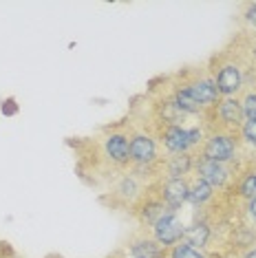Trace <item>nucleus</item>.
<instances>
[{"instance_id": "f257e3e1", "label": "nucleus", "mask_w": 256, "mask_h": 258, "mask_svg": "<svg viewBox=\"0 0 256 258\" xmlns=\"http://www.w3.org/2000/svg\"><path fill=\"white\" fill-rule=\"evenodd\" d=\"M245 69H249V64H245L243 60H238L236 55L223 53L214 55L210 62H208V71L217 82V89L221 97H238L247 86H252V80L245 73ZM252 71V69H249Z\"/></svg>"}, {"instance_id": "f03ea898", "label": "nucleus", "mask_w": 256, "mask_h": 258, "mask_svg": "<svg viewBox=\"0 0 256 258\" xmlns=\"http://www.w3.org/2000/svg\"><path fill=\"white\" fill-rule=\"evenodd\" d=\"M131 131L128 121H119L106 126L100 135V155L115 174L131 168Z\"/></svg>"}, {"instance_id": "7ed1b4c3", "label": "nucleus", "mask_w": 256, "mask_h": 258, "mask_svg": "<svg viewBox=\"0 0 256 258\" xmlns=\"http://www.w3.org/2000/svg\"><path fill=\"white\" fill-rule=\"evenodd\" d=\"M150 133L155 135L159 148L166 150V155H183V152H197L201 148L206 131L203 126H179V124H157L153 121Z\"/></svg>"}, {"instance_id": "20e7f679", "label": "nucleus", "mask_w": 256, "mask_h": 258, "mask_svg": "<svg viewBox=\"0 0 256 258\" xmlns=\"http://www.w3.org/2000/svg\"><path fill=\"white\" fill-rule=\"evenodd\" d=\"M148 181L144 177H139L133 170H124V172L115 174L110 181L108 195L102 197V203H108L115 210H128L133 212V208L142 201V197L148 190Z\"/></svg>"}, {"instance_id": "39448f33", "label": "nucleus", "mask_w": 256, "mask_h": 258, "mask_svg": "<svg viewBox=\"0 0 256 258\" xmlns=\"http://www.w3.org/2000/svg\"><path fill=\"white\" fill-rule=\"evenodd\" d=\"M179 80H181V84L188 89V93L192 95L199 106L206 110H212L217 106V102L221 99L219 95V89H217V82L208 71V64H203V67H192V69H185L177 75ZM206 117V115H203Z\"/></svg>"}, {"instance_id": "423d86ee", "label": "nucleus", "mask_w": 256, "mask_h": 258, "mask_svg": "<svg viewBox=\"0 0 256 258\" xmlns=\"http://www.w3.org/2000/svg\"><path fill=\"white\" fill-rule=\"evenodd\" d=\"M197 155L203 159H212L219 163H230L236 159L238 155V137L230 133H219V131H210L206 133L201 148L197 150Z\"/></svg>"}, {"instance_id": "0eeeda50", "label": "nucleus", "mask_w": 256, "mask_h": 258, "mask_svg": "<svg viewBox=\"0 0 256 258\" xmlns=\"http://www.w3.org/2000/svg\"><path fill=\"white\" fill-rule=\"evenodd\" d=\"M166 212H170V210H168L166 205H164V201H161L159 192H157V185L150 183L148 190H146V195H144L142 201H139L135 208H133L131 214L137 219L139 227H144V230H150V227H153Z\"/></svg>"}, {"instance_id": "6e6552de", "label": "nucleus", "mask_w": 256, "mask_h": 258, "mask_svg": "<svg viewBox=\"0 0 256 258\" xmlns=\"http://www.w3.org/2000/svg\"><path fill=\"white\" fill-rule=\"evenodd\" d=\"M195 177L203 179L206 183H210L214 190H223V187L230 185V181L234 179V170H232L230 163H219L212 159H203V157L197 155L195 161Z\"/></svg>"}, {"instance_id": "1a4fd4ad", "label": "nucleus", "mask_w": 256, "mask_h": 258, "mask_svg": "<svg viewBox=\"0 0 256 258\" xmlns=\"http://www.w3.org/2000/svg\"><path fill=\"white\" fill-rule=\"evenodd\" d=\"M148 232L159 245H164L166 249H170L172 245H177L183 240L185 225H183V221L179 219V212H166Z\"/></svg>"}, {"instance_id": "9d476101", "label": "nucleus", "mask_w": 256, "mask_h": 258, "mask_svg": "<svg viewBox=\"0 0 256 258\" xmlns=\"http://www.w3.org/2000/svg\"><path fill=\"white\" fill-rule=\"evenodd\" d=\"M124 251L128 258H168V249L157 243L150 236V232L144 230V227H139L137 232L131 234V238L126 240Z\"/></svg>"}, {"instance_id": "9b49d317", "label": "nucleus", "mask_w": 256, "mask_h": 258, "mask_svg": "<svg viewBox=\"0 0 256 258\" xmlns=\"http://www.w3.org/2000/svg\"><path fill=\"white\" fill-rule=\"evenodd\" d=\"M157 192L170 212H179L190 197V179H157Z\"/></svg>"}, {"instance_id": "f8f14e48", "label": "nucleus", "mask_w": 256, "mask_h": 258, "mask_svg": "<svg viewBox=\"0 0 256 258\" xmlns=\"http://www.w3.org/2000/svg\"><path fill=\"white\" fill-rule=\"evenodd\" d=\"M197 152H183V155H168L161 161V179H190L195 172Z\"/></svg>"}, {"instance_id": "ddd939ff", "label": "nucleus", "mask_w": 256, "mask_h": 258, "mask_svg": "<svg viewBox=\"0 0 256 258\" xmlns=\"http://www.w3.org/2000/svg\"><path fill=\"white\" fill-rule=\"evenodd\" d=\"M210 240H212V227L208 225L206 221L192 223V225L185 227V232H183V243H188L197 249H206L208 245H210Z\"/></svg>"}, {"instance_id": "4468645a", "label": "nucleus", "mask_w": 256, "mask_h": 258, "mask_svg": "<svg viewBox=\"0 0 256 258\" xmlns=\"http://www.w3.org/2000/svg\"><path fill=\"white\" fill-rule=\"evenodd\" d=\"M214 195H217V190L210 185V183H206L203 179L199 177H195L192 174L190 177V197H188V203H192L195 208H203V205H208L214 199Z\"/></svg>"}, {"instance_id": "2eb2a0df", "label": "nucleus", "mask_w": 256, "mask_h": 258, "mask_svg": "<svg viewBox=\"0 0 256 258\" xmlns=\"http://www.w3.org/2000/svg\"><path fill=\"white\" fill-rule=\"evenodd\" d=\"M236 195L241 199L249 201L252 197H256V170H247L245 174H241L236 181Z\"/></svg>"}, {"instance_id": "dca6fc26", "label": "nucleus", "mask_w": 256, "mask_h": 258, "mask_svg": "<svg viewBox=\"0 0 256 258\" xmlns=\"http://www.w3.org/2000/svg\"><path fill=\"white\" fill-rule=\"evenodd\" d=\"M168 258H210V256L206 254V249H197L181 240V243L172 245V247L168 249Z\"/></svg>"}, {"instance_id": "f3484780", "label": "nucleus", "mask_w": 256, "mask_h": 258, "mask_svg": "<svg viewBox=\"0 0 256 258\" xmlns=\"http://www.w3.org/2000/svg\"><path fill=\"white\" fill-rule=\"evenodd\" d=\"M238 146L256 150V119H245L238 131Z\"/></svg>"}, {"instance_id": "a211bd4d", "label": "nucleus", "mask_w": 256, "mask_h": 258, "mask_svg": "<svg viewBox=\"0 0 256 258\" xmlns=\"http://www.w3.org/2000/svg\"><path fill=\"white\" fill-rule=\"evenodd\" d=\"M238 102H241L243 117H245V119H256V89L247 86V89L238 95Z\"/></svg>"}, {"instance_id": "6ab92c4d", "label": "nucleus", "mask_w": 256, "mask_h": 258, "mask_svg": "<svg viewBox=\"0 0 256 258\" xmlns=\"http://www.w3.org/2000/svg\"><path fill=\"white\" fill-rule=\"evenodd\" d=\"M0 113H3L5 117H16V115H18L20 106H18V102H16V97L3 99V104H0Z\"/></svg>"}, {"instance_id": "aec40b11", "label": "nucleus", "mask_w": 256, "mask_h": 258, "mask_svg": "<svg viewBox=\"0 0 256 258\" xmlns=\"http://www.w3.org/2000/svg\"><path fill=\"white\" fill-rule=\"evenodd\" d=\"M243 20L247 27L256 29V3H245L243 5Z\"/></svg>"}, {"instance_id": "412c9836", "label": "nucleus", "mask_w": 256, "mask_h": 258, "mask_svg": "<svg viewBox=\"0 0 256 258\" xmlns=\"http://www.w3.org/2000/svg\"><path fill=\"white\" fill-rule=\"evenodd\" d=\"M245 214H247V219L256 223V197H252L249 201H245Z\"/></svg>"}, {"instance_id": "4be33fe9", "label": "nucleus", "mask_w": 256, "mask_h": 258, "mask_svg": "<svg viewBox=\"0 0 256 258\" xmlns=\"http://www.w3.org/2000/svg\"><path fill=\"white\" fill-rule=\"evenodd\" d=\"M238 258H256V245L254 247H249V249H245V251H241Z\"/></svg>"}, {"instance_id": "5701e85b", "label": "nucleus", "mask_w": 256, "mask_h": 258, "mask_svg": "<svg viewBox=\"0 0 256 258\" xmlns=\"http://www.w3.org/2000/svg\"><path fill=\"white\" fill-rule=\"evenodd\" d=\"M106 258H128V256H126V251H124V249H117V251H113V254L106 256Z\"/></svg>"}]
</instances>
